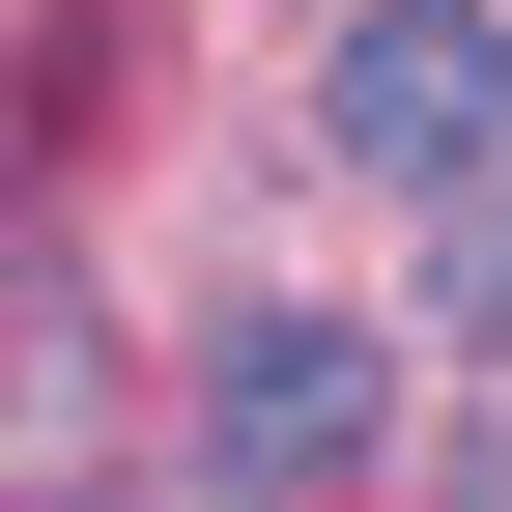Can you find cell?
I'll list each match as a JSON object with an SVG mask.
<instances>
[{
    "label": "cell",
    "instance_id": "6da1fadb",
    "mask_svg": "<svg viewBox=\"0 0 512 512\" xmlns=\"http://www.w3.org/2000/svg\"><path fill=\"white\" fill-rule=\"evenodd\" d=\"M313 143H342V171H399V200H484V171H512V29H484V0H342Z\"/></svg>",
    "mask_w": 512,
    "mask_h": 512
},
{
    "label": "cell",
    "instance_id": "7a4b0ae2",
    "mask_svg": "<svg viewBox=\"0 0 512 512\" xmlns=\"http://www.w3.org/2000/svg\"><path fill=\"white\" fill-rule=\"evenodd\" d=\"M370 399H399V342H342V313H228V370H200L228 484H342V456H370Z\"/></svg>",
    "mask_w": 512,
    "mask_h": 512
},
{
    "label": "cell",
    "instance_id": "3957f363",
    "mask_svg": "<svg viewBox=\"0 0 512 512\" xmlns=\"http://www.w3.org/2000/svg\"><path fill=\"white\" fill-rule=\"evenodd\" d=\"M86 370H114V342H86V285L0 228V484H86V456H114V399H86Z\"/></svg>",
    "mask_w": 512,
    "mask_h": 512
}]
</instances>
